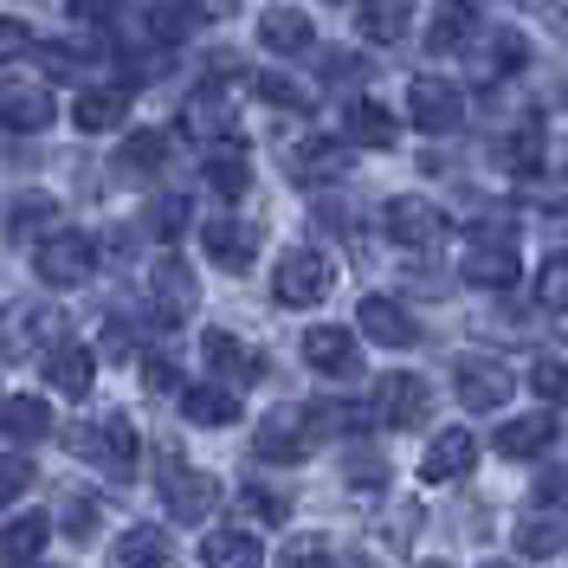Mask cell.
Instances as JSON below:
<instances>
[{
	"instance_id": "1",
	"label": "cell",
	"mask_w": 568,
	"mask_h": 568,
	"mask_svg": "<svg viewBox=\"0 0 568 568\" xmlns=\"http://www.w3.org/2000/svg\"><path fill=\"white\" fill-rule=\"evenodd\" d=\"M465 284L478 291H510L524 278V258H517V240H510V220H485L471 226V246H465Z\"/></svg>"
},
{
	"instance_id": "2",
	"label": "cell",
	"mask_w": 568,
	"mask_h": 568,
	"mask_svg": "<svg viewBox=\"0 0 568 568\" xmlns=\"http://www.w3.org/2000/svg\"><path fill=\"white\" fill-rule=\"evenodd\" d=\"M329 284H336V265L317 246H291L278 258V272H272V297H278L284 311H311V304L329 297Z\"/></svg>"
},
{
	"instance_id": "3",
	"label": "cell",
	"mask_w": 568,
	"mask_h": 568,
	"mask_svg": "<svg viewBox=\"0 0 568 568\" xmlns=\"http://www.w3.org/2000/svg\"><path fill=\"white\" fill-rule=\"evenodd\" d=\"M33 272L45 284L71 291V284H84L91 272H98V240H91V233H71V226H52V233L33 246Z\"/></svg>"
},
{
	"instance_id": "4",
	"label": "cell",
	"mask_w": 568,
	"mask_h": 568,
	"mask_svg": "<svg viewBox=\"0 0 568 568\" xmlns=\"http://www.w3.org/2000/svg\"><path fill=\"white\" fill-rule=\"evenodd\" d=\"M311 446H317V414L311 407H278L252 433V453L265 465H297V459H311Z\"/></svg>"
},
{
	"instance_id": "5",
	"label": "cell",
	"mask_w": 568,
	"mask_h": 568,
	"mask_svg": "<svg viewBox=\"0 0 568 568\" xmlns=\"http://www.w3.org/2000/svg\"><path fill=\"white\" fill-rule=\"evenodd\" d=\"M71 453L78 459H91L98 471H110V478H130L136 471V426L123 420V414H110V420H91L71 433Z\"/></svg>"
},
{
	"instance_id": "6",
	"label": "cell",
	"mask_w": 568,
	"mask_h": 568,
	"mask_svg": "<svg viewBox=\"0 0 568 568\" xmlns=\"http://www.w3.org/2000/svg\"><path fill=\"white\" fill-rule=\"evenodd\" d=\"M453 388L471 414H497L510 394H517V368L510 362H497V355H465L459 375H453Z\"/></svg>"
},
{
	"instance_id": "7",
	"label": "cell",
	"mask_w": 568,
	"mask_h": 568,
	"mask_svg": "<svg viewBox=\"0 0 568 568\" xmlns=\"http://www.w3.org/2000/svg\"><path fill=\"white\" fill-rule=\"evenodd\" d=\"M155 485H162V504H169L175 524H207V510L220 504L213 471H194V465H175V459L155 471Z\"/></svg>"
},
{
	"instance_id": "8",
	"label": "cell",
	"mask_w": 568,
	"mask_h": 568,
	"mask_svg": "<svg viewBox=\"0 0 568 568\" xmlns=\"http://www.w3.org/2000/svg\"><path fill=\"white\" fill-rule=\"evenodd\" d=\"M382 226H388L394 246L426 252V246H439V233H446V213L433 207V201H420V194H394L388 213H382Z\"/></svg>"
},
{
	"instance_id": "9",
	"label": "cell",
	"mask_w": 568,
	"mask_h": 568,
	"mask_svg": "<svg viewBox=\"0 0 568 568\" xmlns=\"http://www.w3.org/2000/svg\"><path fill=\"white\" fill-rule=\"evenodd\" d=\"M194 297H201V291H194V272L169 252V258L149 272V311H155V323H162V329L187 323V317H194Z\"/></svg>"
},
{
	"instance_id": "10",
	"label": "cell",
	"mask_w": 568,
	"mask_h": 568,
	"mask_svg": "<svg viewBox=\"0 0 568 568\" xmlns=\"http://www.w3.org/2000/svg\"><path fill=\"white\" fill-rule=\"evenodd\" d=\"M407 116L420 123L426 136H446V130L465 123V98L446 78H414V84H407Z\"/></svg>"
},
{
	"instance_id": "11",
	"label": "cell",
	"mask_w": 568,
	"mask_h": 568,
	"mask_svg": "<svg viewBox=\"0 0 568 568\" xmlns=\"http://www.w3.org/2000/svg\"><path fill=\"white\" fill-rule=\"evenodd\" d=\"M426 407H433V394H426L420 375H407V368H394L375 382V420L382 426H420Z\"/></svg>"
},
{
	"instance_id": "12",
	"label": "cell",
	"mask_w": 568,
	"mask_h": 568,
	"mask_svg": "<svg viewBox=\"0 0 568 568\" xmlns=\"http://www.w3.org/2000/svg\"><path fill=\"white\" fill-rule=\"evenodd\" d=\"M201 355H207V368L226 382V388H252V382L265 375V355L246 349L233 329H207V336H201Z\"/></svg>"
},
{
	"instance_id": "13",
	"label": "cell",
	"mask_w": 568,
	"mask_h": 568,
	"mask_svg": "<svg viewBox=\"0 0 568 568\" xmlns=\"http://www.w3.org/2000/svg\"><path fill=\"white\" fill-rule=\"evenodd\" d=\"M39 343H59V311L27 297V304H13L7 323H0V355H33Z\"/></svg>"
},
{
	"instance_id": "14",
	"label": "cell",
	"mask_w": 568,
	"mask_h": 568,
	"mask_svg": "<svg viewBox=\"0 0 568 568\" xmlns=\"http://www.w3.org/2000/svg\"><path fill=\"white\" fill-rule=\"evenodd\" d=\"M426 45H433L439 59L471 52V45H478V7H471V0H439L433 20H426Z\"/></svg>"
},
{
	"instance_id": "15",
	"label": "cell",
	"mask_w": 568,
	"mask_h": 568,
	"mask_svg": "<svg viewBox=\"0 0 568 568\" xmlns=\"http://www.w3.org/2000/svg\"><path fill=\"white\" fill-rule=\"evenodd\" d=\"M304 362L329 375V382H349L355 368H362V349H355L349 329H336V323H317V329H304Z\"/></svg>"
},
{
	"instance_id": "16",
	"label": "cell",
	"mask_w": 568,
	"mask_h": 568,
	"mask_svg": "<svg viewBox=\"0 0 568 568\" xmlns=\"http://www.w3.org/2000/svg\"><path fill=\"white\" fill-rule=\"evenodd\" d=\"M201 246H207V258L220 272H246L252 258H258V226L252 220H207Z\"/></svg>"
},
{
	"instance_id": "17",
	"label": "cell",
	"mask_w": 568,
	"mask_h": 568,
	"mask_svg": "<svg viewBox=\"0 0 568 568\" xmlns=\"http://www.w3.org/2000/svg\"><path fill=\"white\" fill-rule=\"evenodd\" d=\"M45 382L65 394V400H84L91 382H98V355L84 349V343H71V336H59V343L45 349Z\"/></svg>"
},
{
	"instance_id": "18",
	"label": "cell",
	"mask_w": 568,
	"mask_h": 568,
	"mask_svg": "<svg viewBox=\"0 0 568 568\" xmlns=\"http://www.w3.org/2000/svg\"><path fill=\"white\" fill-rule=\"evenodd\" d=\"M355 323H362V336H368V343H382V349H414V343H420V323L407 317L394 297H362Z\"/></svg>"
},
{
	"instance_id": "19",
	"label": "cell",
	"mask_w": 568,
	"mask_h": 568,
	"mask_svg": "<svg viewBox=\"0 0 568 568\" xmlns=\"http://www.w3.org/2000/svg\"><path fill=\"white\" fill-rule=\"evenodd\" d=\"M471 465H478V439H471L465 426H446V433L426 446L420 478H426V485H453V478H465Z\"/></svg>"
},
{
	"instance_id": "20",
	"label": "cell",
	"mask_w": 568,
	"mask_h": 568,
	"mask_svg": "<svg viewBox=\"0 0 568 568\" xmlns=\"http://www.w3.org/2000/svg\"><path fill=\"white\" fill-rule=\"evenodd\" d=\"M355 169V149L336 136H304L291 149V175L297 181H343Z\"/></svg>"
},
{
	"instance_id": "21",
	"label": "cell",
	"mask_w": 568,
	"mask_h": 568,
	"mask_svg": "<svg viewBox=\"0 0 568 568\" xmlns=\"http://www.w3.org/2000/svg\"><path fill=\"white\" fill-rule=\"evenodd\" d=\"M45 542H52V517L45 510H27V517L0 524V568H39Z\"/></svg>"
},
{
	"instance_id": "22",
	"label": "cell",
	"mask_w": 568,
	"mask_h": 568,
	"mask_svg": "<svg viewBox=\"0 0 568 568\" xmlns=\"http://www.w3.org/2000/svg\"><path fill=\"white\" fill-rule=\"evenodd\" d=\"M123 116H130V91H123V84H84L78 104H71V123H78L84 136H104Z\"/></svg>"
},
{
	"instance_id": "23",
	"label": "cell",
	"mask_w": 568,
	"mask_h": 568,
	"mask_svg": "<svg viewBox=\"0 0 568 568\" xmlns=\"http://www.w3.org/2000/svg\"><path fill=\"white\" fill-rule=\"evenodd\" d=\"M258 39H265V52H278V59H304V52L317 45V27H311L297 7H265V13H258Z\"/></svg>"
},
{
	"instance_id": "24",
	"label": "cell",
	"mask_w": 568,
	"mask_h": 568,
	"mask_svg": "<svg viewBox=\"0 0 568 568\" xmlns=\"http://www.w3.org/2000/svg\"><path fill=\"white\" fill-rule=\"evenodd\" d=\"M414 7L420 0H355V33L368 39V45H394V39H407Z\"/></svg>"
},
{
	"instance_id": "25",
	"label": "cell",
	"mask_w": 568,
	"mask_h": 568,
	"mask_svg": "<svg viewBox=\"0 0 568 568\" xmlns=\"http://www.w3.org/2000/svg\"><path fill=\"white\" fill-rule=\"evenodd\" d=\"M556 439H562V426L549 420V414H524V420L497 426V453H504V459H542Z\"/></svg>"
},
{
	"instance_id": "26",
	"label": "cell",
	"mask_w": 568,
	"mask_h": 568,
	"mask_svg": "<svg viewBox=\"0 0 568 568\" xmlns=\"http://www.w3.org/2000/svg\"><path fill=\"white\" fill-rule=\"evenodd\" d=\"M45 433H52V407H45L39 394H0V439L33 446Z\"/></svg>"
},
{
	"instance_id": "27",
	"label": "cell",
	"mask_w": 568,
	"mask_h": 568,
	"mask_svg": "<svg viewBox=\"0 0 568 568\" xmlns=\"http://www.w3.org/2000/svg\"><path fill=\"white\" fill-rule=\"evenodd\" d=\"M343 123H349V142H368V149H394L400 142V123H394V110L382 98H355L343 110Z\"/></svg>"
},
{
	"instance_id": "28",
	"label": "cell",
	"mask_w": 568,
	"mask_h": 568,
	"mask_svg": "<svg viewBox=\"0 0 568 568\" xmlns=\"http://www.w3.org/2000/svg\"><path fill=\"white\" fill-rule=\"evenodd\" d=\"M181 414L194 426H233L240 420V394L226 382H201V388H181Z\"/></svg>"
},
{
	"instance_id": "29",
	"label": "cell",
	"mask_w": 568,
	"mask_h": 568,
	"mask_svg": "<svg viewBox=\"0 0 568 568\" xmlns=\"http://www.w3.org/2000/svg\"><path fill=\"white\" fill-rule=\"evenodd\" d=\"M0 123H7V130H27V136H39V130L52 123V91H45V84H13V91L0 98Z\"/></svg>"
},
{
	"instance_id": "30",
	"label": "cell",
	"mask_w": 568,
	"mask_h": 568,
	"mask_svg": "<svg viewBox=\"0 0 568 568\" xmlns=\"http://www.w3.org/2000/svg\"><path fill=\"white\" fill-rule=\"evenodd\" d=\"M162 562H169V536L155 524H136V530H123L110 542V568H162Z\"/></svg>"
},
{
	"instance_id": "31",
	"label": "cell",
	"mask_w": 568,
	"mask_h": 568,
	"mask_svg": "<svg viewBox=\"0 0 568 568\" xmlns=\"http://www.w3.org/2000/svg\"><path fill=\"white\" fill-rule=\"evenodd\" d=\"M207 187L220 194V201H240L252 187V162L240 142H220V149H207Z\"/></svg>"
},
{
	"instance_id": "32",
	"label": "cell",
	"mask_w": 568,
	"mask_h": 568,
	"mask_svg": "<svg viewBox=\"0 0 568 568\" xmlns=\"http://www.w3.org/2000/svg\"><path fill=\"white\" fill-rule=\"evenodd\" d=\"M201 562L207 568H265V549H258V536L246 530H213L201 542Z\"/></svg>"
},
{
	"instance_id": "33",
	"label": "cell",
	"mask_w": 568,
	"mask_h": 568,
	"mask_svg": "<svg viewBox=\"0 0 568 568\" xmlns=\"http://www.w3.org/2000/svg\"><path fill=\"white\" fill-rule=\"evenodd\" d=\"M497 162H504L510 175H536V169H542V130H536V123L510 130V136L497 142Z\"/></svg>"
},
{
	"instance_id": "34",
	"label": "cell",
	"mask_w": 568,
	"mask_h": 568,
	"mask_svg": "<svg viewBox=\"0 0 568 568\" xmlns=\"http://www.w3.org/2000/svg\"><path fill=\"white\" fill-rule=\"evenodd\" d=\"M562 542H568L562 517H530V524H517V549H524L530 562H542V556H562Z\"/></svg>"
},
{
	"instance_id": "35",
	"label": "cell",
	"mask_w": 568,
	"mask_h": 568,
	"mask_svg": "<svg viewBox=\"0 0 568 568\" xmlns=\"http://www.w3.org/2000/svg\"><path fill=\"white\" fill-rule=\"evenodd\" d=\"M116 162H123L130 175H155V169L169 162V136H162V130H136V136L116 149Z\"/></svg>"
},
{
	"instance_id": "36",
	"label": "cell",
	"mask_w": 568,
	"mask_h": 568,
	"mask_svg": "<svg viewBox=\"0 0 568 568\" xmlns=\"http://www.w3.org/2000/svg\"><path fill=\"white\" fill-rule=\"evenodd\" d=\"M52 220H59V201H45V194L33 201V194H27V201L13 207V220H7V233H13L20 246H33V233H45Z\"/></svg>"
},
{
	"instance_id": "37",
	"label": "cell",
	"mask_w": 568,
	"mask_h": 568,
	"mask_svg": "<svg viewBox=\"0 0 568 568\" xmlns=\"http://www.w3.org/2000/svg\"><path fill=\"white\" fill-rule=\"evenodd\" d=\"M536 304L542 311H568V252H549L536 272Z\"/></svg>"
},
{
	"instance_id": "38",
	"label": "cell",
	"mask_w": 568,
	"mask_h": 568,
	"mask_svg": "<svg viewBox=\"0 0 568 568\" xmlns=\"http://www.w3.org/2000/svg\"><path fill=\"white\" fill-rule=\"evenodd\" d=\"M258 98H265V104H278V110H311V104H317V98H311L297 78H284V71H265V78H258Z\"/></svg>"
},
{
	"instance_id": "39",
	"label": "cell",
	"mask_w": 568,
	"mask_h": 568,
	"mask_svg": "<svg viewBox=\"0 0 568 568\" xmlns=\"http://www.w3.org/2000/svg\"><path fill=\"white\" fill-rule=\"evenodd\" d=\"M240 517H252V524H284L291 504H284L278 491H265V485H246V491H240Z\"/></svg>"
},
{
	"instance_id": "40",
	"label": "cell",
	"mask_w": 568,
	"mask_h": 568,
	"mask_svg": "<svg viewBox=\"0 0 568 568\" xmlns=\"http://www.w3.org/2000/svg\"><path fill=\"white\" fill-rule=\"evenodd\" d=\"M530 388L542 394V400H556V407H568V362L562 355H542L530 368Z\"/></svg>"
},
{
	"instance_id": "41",
	"label": "cell",
	"mask_w": 568,
	"mask_h": 568,
	"mask_svg": "<svg viewBox=\"0 0 568 568\" xmlns=\"http://www.w3.org/2000/svg\"><path fill=\"white\" fill-rule=\"evenodd\" d=\"M181 226H187V194H162V201L149 207V233H155V240H175Z\"/></svg>"
},
{
	"instance_id": "42",
	"label": "cell",
	"mask_w": 568,
	"mask_h": 568,
	"mask_svg": "<svg viewBox=\"0 0 568 568\" xmlns=\"http://www.w3.org/2000/svg\"><path fill=\"white\" fill-rule=\"evenodd\" d=\"M278 568H329V542H323V536H291Z\"/></svg>"
},
{
	"instance_id": "43",
	"label": "cell",
	"mask_w": 568,
	"mask_h": 568,
	"mask_svg": "<svg viewBox=\"0 0 568 568\" xmlns=\"http://www.w3.org/2000/svg\"><path fill=\"white\" fill-rule=\"evenodd\" d=\"M175 13L187 20V27H220V20L240 13V0H175Z\"/></svg>"
},
{
	"instance_id": "44",
	"label": "cell",
	"mask_w": 568,
	"mask_h": 568,
	"mask_svg": "<svg viewBox=\"0 0 568 568\" xmlns=\"http://www.w3.org/2000/svg\"><path fill=\"white\" fill-rule=\"evenodd\" d=\"M33 491V465L20 459V453H0V504H13V497Z\"/></svg>"
},
{
	"instance_id": "45",
	"label": "cell",
	"mask_w": 568,
	"mask_h": 568,
	"mask_svg": "<svg viewBox=\"0 0 568 568\" xmlns=\"http://www.w3.org/2000/svg\"><path fill=\"white\" fill-rule=\"evenodd\" d=\"M485 59H491V71H517L524 59H530V45H524V33H491Z\"/></svg>"
},
{
	"instance_id": "46",
	"label": "cell",
	"mask_w": 568,
	"mask_h": 568,
	"mask_svg": "<svg viewBox=\"0 0 568 568\" xmlns=\"http://www.w3.org/2000/svg\"><path fill=\"white\" fill-rule=\"evenodd\" d=\"M27 52H33V27L13 20V13H0V59H27Z\"/></svg>"
},
{
	"instance_id": "47",
	"label": "cell",
	"mask_w": 568,
	"mask_h": 568,
	"mask_svg": "<svg viewBox=\"0 0 568 568\" xmlns=\"http://www.w3.org/2000/svg\"><path fill=\"white\" fill-rule=\"evenodd\" d=\"M142 388H149V394H175L181 388L175 362H169V355H142Z\"/></svg>"
},
{
	"instance_id": "48",
	"label": "cell",
	"mask_w": 568,
	"mask_h": 568,
	"mask_svg": "<svg viewBox=\"0 0 568 568\" xmlns=\"http://www.w3.org/2000/svg\"><path fill=\"white\" fill-rule=\"evenodd\" d=\"M65 13L78 27H104L110 13H116V0H65Z\"/></svg>"
},
{
	"instance_id": "49",
	"label": "cell",
	"mask_w": 568,
	"mask_h": 568,
	"mask_svg": "<svg viewBox=\"0 0 568 568\" xmlns=\"http://www.w3.org/2000/svg\"><path fill=\"white\" fill-rule=\"evenodd\" d=\"M382 471H388V465L375 459V453H355V459H349V485H368V491H375V485H382Z\"/></svg>"
},
{
	"instance_id": "50",
	"label": "cell",
	"mask_w": 568,
	"mask_h": 568,
	"mask_svg": "<svg viewBox=\"0 0 568 568\" xmlns=\"http://www.w3.org/2000/svg\"><path fill=\"white\" fill-rule=\"evenodd\" d=\"M71 536H91L98 530V504H84V497H71V524H65Z\"/></svg>"
},
{
	"instance_id": "51",
	"label": "cell",
	"mask_w": 568,
	"mask_h": 568,
	"mask_svg": "<svg viewBox=\"0 0 568 568\" xmlns=\"http://www.w3.org/2000/svg\"><path fill=\"white\" fill-rule=\"evenodd\" d=\"M568 497V478H536V504H562Z\"/></svg>"
},
{
	"instance_id": "52",
	"label": "cell",
	"mask_w": 568,
	"mask_h": 568,
	"mask_svg": "<svg viewBox=\"0 0 568 568\" xmlns=\"http://www.w3.org/2000/svg\"><path fill=\"white\" fill-rule=\"evenodd\" d=\"M556 27H562V39H568V7H562V13H556Z\"/></svg>"
},
{
	"instance_id": "53",
	"label": "cell",
	"mask_w": 568,
	"mask_h": 568,
	"mask_svg": "<svg viewBox=\"0 0 568 568\" xmlns=\"http://www.w3.org/2000/svg\"><path fill=\"white\" fill-rule=\"evenodd\" d=\"M485 568H517V562H485Z\"/></svg>"
},
{
	"instance_id": "54",
	"label": "cell",
	"mask_w": 568,
	"mask_h": 568,
	"mask_svg": "<svg viewBox=\"0 0 568 568\" xmlns=\"http://www.w3.org/2000/svg\"><path fill=\"white\" fill-rule=\"evenodd\" d=\"M420 568H453V562H420Z\"/></svg>"
},
{
	"instance_id": "55",
	"label": "cell",
	"mask_w": 568,
	"mask_h": 568,
	"mask_svg": "<svg viewBox=\"0 0 568 568\" xmlns=\"http://www.w3.org/2000/svg\"><path fill=\"white\" fill-rule=\"evenodd\" d=\"M355 568H362V562H355Z\"/></svg>"
}]
</instances>
